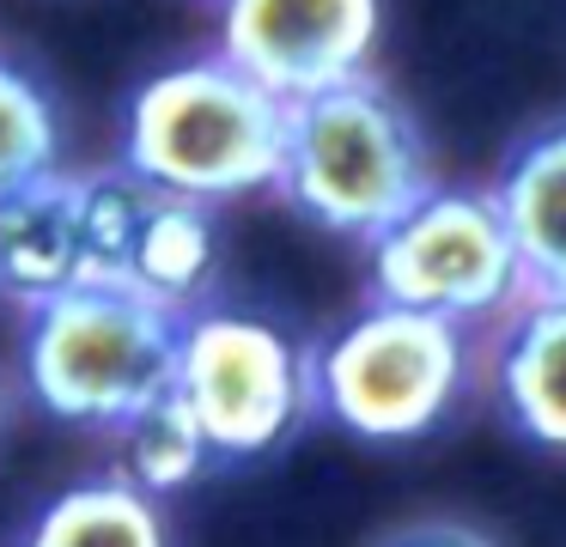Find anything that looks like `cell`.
<instances>
[{"label": "cell", "mask_w": 566, "mask_h": 547, "mask_svg": "<svg viewBox=\"0 0 566 547\" xmlns=\"http://www.w3.org/2000/svg\"><path fill=\"white\" fill-rule=\"evenodd\" d=\"M378 547H500L488 529H475V523H457V517H427V523H408V529H396L390 541Z\"/></svg>", "instance_id": "obj_16"}, {"label": "cell", "mask_w": 566, "mask_h": 547, "mask_svg": "<svg viewBox=\"0 0 566 547\" xmlns=\"http://www.w3.org/2000/svg\"><path fill=\"white\" fill-rule=\"evenodd\" d=\"M177 389L196 408L213 462H262L317 420V347L269 316L201 304L184 316Z\"/></svg>", "instance_id": "obj_5"}, {"label": "cell", "mask_w": 566, "mask_h": 547, "mask_svg": "<svg viewBox=\"0 0 566 547\" xmlns=\"http://www.w3.org/2000/svg\"><path fill=\"white\" fill-rule=\"evenodd\" d=\"M116 438H123V469L116 474H128V481L153 498L184 493V486L213 462V444H208V432H201L196 408L184 401V389H165L159 401H147Z\"/></svg>", "instance_id": "obj_13"}, {"label": "cell", "mask_w": 566, "mask_h": 547, "mask_svg": "<svg viewBox=\"0 0 566 547\" xmlns=\"http://www.w3.org/2000/svg\"><path fill=\"white\" fill-rule=\"evenodd\" d=\"M500 413L542 450H566V298H524L481 340Z\"/></svg>", "instance_id": "obj_8"}, {"label": "cell", "mask_w": 566, "mask_h": 547, "mask_svg": "<svg viewBox=\"0 0 566 547\" xmlns=\"http://www.w3.org/2000/svg\"><path fill=\"white\" fill-rule=\"evenodd\" d=\"M274 189L311 225L359 238L371 250L439 189V177L415 109L378 73H359L335 92L293 104Z\"/></svg>", "instance_id": "obj_2"}, {"label": "cell", "mask_w": 566, "mask_h": 547, "mask_svg": "<svg viewBox=\"0 0 566 547\" xmlns=\"http://www.w3.org/2000/svg\"><path fill=\"white\" fill-rule=\"evenodd\" d=\"M184 316L116 280H86L25 311V383L43 413L123 432L147 401L177 389Z\"/></svg>", "instance_id": "obj_3"}, {"label": "cell", "mask_w": 566, "mask_h": 547, "mask_svg": "<svg viewBox=\"0 0 566 547\" xmlns=\"http://www.w3.org/2000/svg\"><path fill=\"white\" fill-rule=\"evenodd\" d=\"M25 547H171V523L128 474H92L38 511Z\"/></svg>", "instance_id": "obj_12"}, {"label": "cell", "mask_w": 566, "mask_h": 547, "mask_svg": "<svg viewBox=\"0 0 566 547\" xmlns=\"http://www.w3.org/2000/svg\"><path fill=\"white\" fill-rule=\"evenodd\" d=\"M86 219H80V170L31 182L0 201V298L38 304L86 286Z\"/></svg>", "instance_id": "obj_9"}, {"label": "cell", "mask_w": 566, "mask_h": 547, "mask_svg": "<svg viewBox=\"0 0 566 547\" xmlns=\"http://www.w3.org/2000/svg\"><path fill=\"white\" fill-rule=\"evenodd\" d=\"M55 170H67L62 165V109H55L50 85L0 55V201L55 177Z\"/></svg>", "instance_id": "obj_14"}, {"label": "cell", "mask_w": 566, "mask_h": 547, "mask_svg": "<svg viewBox=\"0 0 566 547\" xmlns=\"http://www.w3.org/2000/svg\"><path fill=\"white\" fill-rule=\"evenodd\" d=\"M378 24V0H226L220 55L293 109L371 73Z\"/></svg>", "instance_id": "obj_7"}, {"label": "cell", "mask_w": 566, "mask_h": 547, "mask_svg": "<svg viewBox=\"0 0 566 547\" xmlns=\"http://www.w3.org/2000/svg\"><path fill=\"white\" fill-rule=\"evenodd\" d=\"M371 298L463 328H500L530 298L517 243L493 189H432L371 243Z\"/></svg>", "instance_id": "obj_6"}, {"label": "cell", "mask_w": 566, "mask_h": 547, "mask_svg": "<svg viewBox=\"0 0 566 547\" xmlns=\"http://www.w3.org/2000/svg\"><path fill=\"white\" fill-rule=\"evenodd\" d=\"M213 274H220V225H213V207L159 189V201H153L147 225L135 238L123 286H135L140 298L165 304L177 316H196L201 298L213 292Z\"/></svg>", "instance_id": "obj_11"}, {"label": "cell", "mask_w": 566, "mask_h": 547, "mask_svg": "<svg viewBox=\"0 0 566 547\" xmlns=\"http://www.w3.org/2000/svg\"><path fill=\"white\" fill-rule=\"evenodd\" d=\"M475 371V328L371 298L317 347V413L366 444H415L469 401Z\"/></svg>", "instance_id": "obj_4"}, {"label": "cell", "mask_w": 566, "mask_h": 547, "mask_svg": "<svg viewBox=\"0 0 566 547\" xmlns=\"http://www.w3.org/2000/svg\"><path fill=\"white\" fill-rule=\"evenodd\" d=\"M293 109L208 49L140 80L123 116V165L165 194L238 201L281 182Z\"/></svg>", "instance_id": "obj_1"}, {"label": "cell", "mask_w": 566, "mask_h": 547, "mask_svg": "<svg viewBox=\"0 0 566 547\" xmlns=\"http://www.w3.org/2000/svg\"><path fill=\"white\" fill-rule=\"evenodd\" d=\"M0 432H7V396H0Z\"/></svg>", "instance_id": "obj_17"}, {"label": "cell", "mask_w": 566, "mask_h": 547, "mask_svg": "<svg viewBox=\"0 0 566 547\" xmlns=\"http://www.w3.org/2000/svg\"><path fill=\"white\" fill-rule=\"evenodd\" d=\"M488 189L517 243L530 298H566V116L524 134Z\"/></svg>", "instance_id": "obj_10"}, {"label": "cell", "mask_w": 566, "mask_h": 547, "mask_svg": "<svg viewBox=\"0 0 566 547\" xmlns=\"http://www.w3.org/2000/svg\"><path fill=\"white\" fill-rule=\"evenodd\" d=\"M153 189L147 177H135L128 165H98V170H80V219H86V262L92 280H116L123 286L128 274V255H135V238L147 225Z\"/></svg>", "instance_id": "obj_15"}]
</instances>
